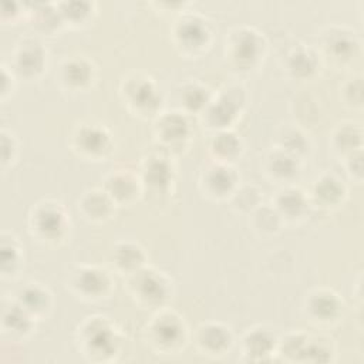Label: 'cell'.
<instances>
[{"label":"cell","instance_id":"obj_27","mask_svg":"<svg viewBox=\"0 0 364 364\" xmlns=\"http://www.w3.org/2000/svg\"><path fill=\"white\" fill-rule=\"evenodd\" d=\"M361 128L355 124H340L337 131L333 134L334 149L340 154L350 155L361 149Z\"/></svg>","mask_w":364,"mask_h":364},{"label":"cell","instance_id":"obj_16","mask_svg":"<svg viewBox=\"0 0 364 364\" xmlns=\"http://www.w3.org/2000/svg\"><path fill=\"white\" fill-rule=\"evenodd\" d=\"M203 192L212 198L222 199L226 198L235 188L236 175L226 164H215L209 166L200 179Z\"/></svg>","mask_w":364,"mask_h":364},{"label":"cell","instance_id":"obj_9","mask_svg":"<svg viewBox=\"0 0 364 364\" xmlns=\"http://www.w3.org/2000/svg\"><path fill=\"white\" fill-rule=\"evenodd\" d=\"M112 326L107 323L105 317H91L90 321L84 323L81 327V346L85 353H92L95 355L102 353L115 351V331Z\"/></svg>","mask_w":364,"mask_h":364},{"label":"cell","instance_id":"obj_19","mask_svg":"<svg viewBox=\"0 0 364 364\" xmlns=\"http://www.w3.org/2000/svg\"><path fill=\"white\" fill-rule=\"evenodd\" d=\"M155 132L164 144L173 146L186 139L189 135V127L183 115L178 112H168L155 124Z\"/></svg>","mask_w":364,"mask_h":364},{"label":"cell","instance_id":"obj_10","mask_svg":"<svg viewBox=\"0 0 364 364\" xmlns=\"http://www.w3.org/2000/svg\"><path fill=\"white\" fill-rule=\"evenodd\" d=\"M125 97L129 108L134 109L135 115L149 117L154 115L158 105L161 104L159 95L148 77H136L127 81Z\"/></svg>","mask_w":364,"mask_h":364},{"label":"cell","instance_id":"obj_28","mask_svg":"<svg viewBox=\"0 0 364 364\" xmlns=\"http://www.w3.org/2000/svg\"><path fill=\"white\" fill-rule=\"evenodd\" d=\"M267 159H269L267 172L273 178L287 181V179L293 178L297 172V164H296L294 158L283 149L279 152H273L272 156H269Z\"/></svg>","mask_w":364,"mask_h":364},{"label":"cell","instance_id":"obj_8","mask_svg":"<svg viewBox=\"0 0 364 364\" xmlns=\"http://www.w3.org/2000/svg\"><path fill=\"white\" fill-rule=\"evenodd\" d=\"M47 65V51L43 44L34 38L21 40L13 51L11 68L16 74L36 80L41 75Z\"/></svg>","mask_w":364,"mask_h":364},{"label":"cell","instance_id":"obj_21","mask_svg":"<svg viewBox=\"0 0 364 364\" xmlns=\"http://www.w3.org/2000/svg\"><path fill=\"white\" fill-rule=\"evenodd\" d=\"M18 304L33 317H38L51 307V294L47 287H43L38 283H28L21 289Z\"/></svg>","mask_w":364,"mask_h":364},{"label":"cell","instance_id":"obj_32","mask_svg":"<svg viewBox=\"0 0 364 364\" xmlns=\"http://www.w3.org/2000/svg\"><path fill=\"white\" fill-rule=\"evenodd\" d=\"M183 98V104L192 109L196 111L199 108H205L208 104V98H206V90H203L202 87L198 85H191L185 90V92L182 94Z\"/></svg>","mask_w":364,"mask_h":364},{"label":"cell","instance_id":"obj_3","mask_svg":"<svg viewBox=\"0 0 364 364\" xmlns=\"http://www.w3.org/2000/svg\"><path fill=\"white\" fill-rule=\"evenodd\" d=\"M171 287V280L162 272L149 267H141L128 279L131 296L145 307L161 306L169 297Z\"/></svg>","mask_w":364,"mask_h":364},{"label":"cell","instance_id":"obj_6","mask_svg":"<svg viewBox=\"0 0 364 364\" xmlns=\"http://www.w3.org/2000/svg\"><path fill=\"white\" fill-rule=\"evenodd\" d=\"M68 287L77 297L94 301L109 294L112 280L105 269L97 266H81L73 272Z\"/></svg>","mask_w":364,"mask_h":364},{"label":"cell","instance_id":"obj_18","mask_svg":"<svg viewBox=\"0 0 364 364\" xmlns=\"http://www.w3.org/2000/svg\"><path fill=\"white\" fill-rule=\"evenodd\" d=\"M114 205V200L104 189H91L78 200V210L88 220L104 222L111 216Z\"/></svg>","mask_w":364,"mask_h":364},{"label":"cell","instance_id":"obj_23","mask_svg":"<svg viewBox=\"0 0 364 364\" xmlns=\"http://www.w3.org/2000/svg\"><path fill=\"white\" fill-rule=\"evenodd\" d=\"M33 10H27L33 16V24L34 27L41 31L51 34L57 31V28L64 24L61 13L58 10L57 3H37L33 6Z\"/></svg>","mask_w":364,"mask_h":364},{"label":"cell","instance_id":"obj_30","mask_svg":"<svg viewBox=\"0 0 364 364\" xmlns=\"http://www.w3.org/2000/svg\"><path fill=\"white\" fill-rule=\"evenodd\" d=\"M161 156H149L146 159V166H144L145 181L152 186L166 185L171 179V166Z\"/></svg>","mask_w":364,"mask_h":364},{"label":"cell","instance_id":"obj_11","mask_svg":"<svg viewBox=\"0 0 364 364\" xmlns=\"http://www.w3.org/2000/svg\"><path fill=\"white\" fill-rule=\"evenodd\" d=\"M321 43L327 55L340 61L354 57L360 47L355 33L340 26L328 27L327 33L321 36Z\"/></svg>","mask_w":364,"mask_h":364},{"label":"cell","instance_id":"obj_20","mask_svg":"<svg viewBox=\"0 0 364 364\" xmlns=\"http://www.w3.org/2000/svg\"><path fill=\"white\" fill-rule=\"evenodd\" d=\"M347 191L344 183L333 176V175H323L320 179L316 181L313 188V196L320 206L330 208L336 206L343 202Z\"/></svg>","mask_w":364,"mask_h":364},{"label":"cell","instance_id":"obj_15","mask_svg":"<svg viewBox=\"0 0 364 364\" xmlns=\"http://www.w3.org/2000/svg\"><path fill=\"white\" fill-rule=\"evenodd\" d=\"M240 91V88H229L216 101H212L209 104L206 114L208 121L212 127L225 128L232 124V121L236 118L240 104L243 102V100L239 97Z\"/></svg>","mask_w":364,"mask_h":364},{"label":"cell","instance_id":"obj_14","mask_svg":"<svg viewBox=\"0 0 364 364\" xmlns=\"http://www.w3.org/2000/svg\"><path fill=\"white\" fill-rule=\"evenodd\" d=\"M343 301L333 290L320 289L311 293L307 299L306 309L311 320L317 323H330L341 313Z\"/></svg>","mask_w":364,"mask_h":364},{"label":"cell","instance_id":"obj_5","mask_svg":"<svg viewBox=\"0 0 364 364\" xmlns=\"http://www.w3.org/2000/svg\"><path fill=\"white\" fill-rule=\"evenodd\" d=\"M263 38L250 27H237L226 41V58L242 70L252 68L263 54Z\"/></svg>","mask_w":364,"mask_h":364},{"label":"cell","instance_id":"obj_26","mask_svg":"<svg viewBox=\"0 0 364 364\" xmlns=\"http://www.w3.org/2000/svg\"><path fill=\"white\" fill-rule=\"evenodd\" d=\"M274 336L264 328H252L243 337V350L250 357L262 358L274 350Z\"/></svg>","mask_w":364,"mask_h":364},{"label":"cell","instance_id":"obj_13","mask_svg":"<svg viewBox=\"0 0 364 364\" xmlns=\"http://www.w3.org/2000/svg\"><path fill=\"white\" fill-rule=\"evenodd\" d=\"M196 344L203 354H225L232 346L230 328L220 323L200 324L196 331Z\"/></svg>","mask_w":364,"mask_h":364},{"label":"cell","instance_id":"obj_7","mask_svg":"<svg viewBox=\"0 0 364 364\" xmlns=\"http://www.w3.org/2000/svg\"><path fill=\"white\" fill-rule=\"evenodd\" d=\"M73 149L88 159L105 158L111 151V135L101 124H81L73 132Z\"/></svg>","mask_w":364,"mask_h":364},{"label":"cell","instance_id":"obj_31","mask_svg":"<svg viewBox=\"0 0 364 364\" xmlns=\"http://www.w3.org/2000/svg\"><path fill=\"white\" fill-rule=\"evenodd\" d=\"M316 55L311 54L306 48H299L293 55L289 58V68L294 73L297 77L307 75L310 71L316 68Z\"/></svg>","mask_w":364,"mask_h":364},{"label":"cell","instance_id":"obj_12","mask_svg":"<svg viewBox=\"0 0 364 364\" xmlns=\"http://www.w3.org/2000/svg\"><path fill=\"white\" fill-rule=\"evenodd\" d=\"M95 78V67L84 55L67 58L60 67V81L71 91L85 90Z\"/></svg>","mask_w":364,"mask_h":364},{"label":"cell","instance_id":"obj_4","mask_svg":"<svg viewBox=\"0 0 364 364\" xmlns=\"http://www.w3.org/2000/svg\"><path fill=\"white\" fill-rule=\"evenodd\" d=\"M172 36L176 47L183 54L195 55L206 50L212 40V31L208 21L195 14H186L175 21Z\"/></svg>","mask_w":364,"mask_h":364},{"label":"cell","instance_id":"obj_29","mask_svg":"<svg viewBox=\"0 0 364 364\" xmlns=\"http://www.w3.org/2000/svg\"><path fill=\"white\" fill-rule=\"evenodd\" d=\"M239 139L236 138L235 134L232 132H220L212 142L210 148H212V152L215 155V158H218L219 162L225 164L226 161L229 159H233L237 152H239Z\"/></svg>","mask_w":364,"mask_h":364},{"label":"cell","instance_id":"obj_24","mask_svg":"<svg viewBox=\"0 0 364 364\" xmlns=\"http://www.w3.org/2000/svg\"><path fill=\"white\" fill-rule=\"evenodd\" d=\"M63 21L74 27L88 24L95 14V3L90 1H64L57 3Z\"/></svg>","mask_w":364,"mask_h":364},{"label":"cell","instance_id":"obj_17","mask_svg":"<svg viewBox=\"0 0 364 364\" xmlns=\"http://www.w3.org/2000/svg\"><path fill=\"white\" fill-rule=\"evenodd\" d=\"M139 179L127 169H117L105 179V192L114 203H129L139 193Z\"/></svg>","mask_w":364,"mask_h":364},{"label":"cell","instance_id":"obj_25","mask_svg":"<svg viewBox=\"0 0 364 364\" xmlns=\"http://www.w3.org/2000/svg\"><path fill=\"white\" fill-rule=\"evenodd\" d=\"M307 205L304 192L297 188H286L276 196V210L280 216H300Z\"/></svg>","mask_w":364,"mask_h":364},{"label":"cell","instance_id":"obj_2","mask_svg":"<svg viewBox=\"0 0 364 364\" xmlns=\"http://www.w3.org/2000/svg\"><path fill=\"white\" fill-rule=\"evenodd\" d=\"M186 330L185 320L172 310L158 311L146 326L151 344L164 353L178 351L186 341Z\"/></svg>","mask_w":364,"mask_h":364},{"label":"cell","instance_id":"obj_1","mask_svg":"<svg viewBox=\"0 0 364 364\" xmlns=\"http://www.w3.org/2000/svg\"><path fill=\"white\" fill-rule=\"evenodd\" d=\"M28 225L31 235L37 240L58 245L64 240L70 229V218L63 203L44 199L33 206Z\"/></svg>","mask_w":364,"mask_h":364},{"label":"cell","instance_id":"obj_22","mask_svg":"<svg viewBox=\"0 0 364 364\" xmlns=\"http://www.w3.org/2000/svg\"><path fill=\"white\" fill-rule=\"evenodd\" d=\"M112 263H115L117 269L131 274L141 267H144L145 255L144 250L135 243H119L115 250H112Z\"/></svg>","mask_w":364,"mask_h":364}]
</instances>
